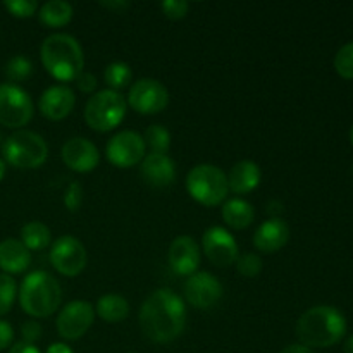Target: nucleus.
<instances>
[{"instance_id":"f257e3e1","label":"nucleus","mask_w":353,"mask_h":353,"mask_svg":"<svg viewBox=\"0 0 353 353\" xmlns=\"http://www.w3.org/2000/svg\"><path fill=\"white\" fill-rule=\"evenodd\" d=\"M186 326V303L169 288L155 290L140 309V327L154 343H171Z\"/></svg>"},{"instance_id":"f03ea898","label":"nucleus","mask_w":353,"mask_h":353,"mask_svg":"<svg viewBox=\"0 0 353 353\" xmlns=\"http://www.w3.org/2000/svg\"><path fill=\"white\" fill-rule=\"evenodd\" d=\"M296 338L307 348H327L340 343L347 334V319L338 309L317 305L296 321Z\"/></svg>"},{"instance_id":"7ed1b4c3","label":"nucleus","mask_w":353,"mask_h":353,"mask_svg":"<svg viewBox=\"0 0 353 353\" xmlns=\"http://www.w3.org/2000/svg\"><path fill=\"white\" fill-rule=\"evenodd\" d=\"M40 59L48 74L61 83L76 81L85 65L81 45L68 33H52L45 38L40 47Z\"/></svg>"},{"instance_id":"20e7f679","label":"nucleus","mask_w":353,"mask_h":353,"mask_svg":"<svg viewBox=\"0 0 353 353\" xmlns=\"http://www.w3.org/2000/svg\"><path fill=\"white\" fill-rule=\"evenodd\" d=\"M19 305L30 317H50L61 307L62 290L57 279L47 271H33L24 276L19 290Z\"/></svg>"},{"instance_id":"39448f33","label":"nucleus","mask_w":353,"mask_h":353,"mask_svg":"<svg viewBox=\"0 0 353 353\" xmlns=\"http://www.w3.org/2000/svg\"><path fill=\"white\" fill-rule=\"evenodd\" d=\"M6 164L16 169H38L47 162V141L30 130H17L2 145Z\"/></svg>"},{"instance_id":"423d86ee","label":"nucleus","mask_w":353,"mask_h":353,"mask_svg":"<svg viewBox=\"0 0 353 353\" xmlns=\"http://www.w3.org/2000/svg\"><path fill=\"white\" fill-rule=\"evenodd\" d=\"M186 192L203 207L219 205L230 193L226 172L212 164L195 165L186 176Z\"/></svg>"},{"instance_id":"0eeeda50","label":"nucleus","mask_w":353,"mask_h":353,"mask_svg":"<svg viewBox=\"0 0 353 353\" xmlns=\"http://www.w3.org/2000/svg\"><path fill=\"white\" fill-rule=\"evenodd\" d=\"M128 102L119 92L114 90H100L93 93L85 105V121L88 128L97 133L112 131L123 123L126 116Z\"/></svg>"},{"instance_id":"6e6552de","label":"nucleus","mask_w":353,"mask_h":353,"mask_svg":"<svg viewBox=\"0 0 353 353\" xmlns=\"http://www.w3.org/2000/svg\"><path fill=\"white\" fill-rule=\"evenodd\" d=\"M33 100L26 90L12 83L0 85V124L19 130L33 119Z\"/></svg>"},{"instance_id":"1a4fd4ad","label":"nucleus","mask_w":353,"mask_h":353,"mask_svg":"<svg viewBox=\"0 0 353 353\" xmlns=\"http://www.w3.org/2000/svg\"><path fill=\"white\" fill-rule=\"evenodd\" d=\"M105 155L110 164L121 169H130L141 164L147 155L143 134L131 130L119 131L107 141Z\"/></svg>"},{"instance_id":"9d476101","label":"nucleus","mask_w":353,"mask_h":353,"mask_svg":"<svg viewBox=\"0 0 353 353\" xmlns=\"http://www.w3.org/2000/svg\"><path fill=\"white\" fill-rule=\"evenodd\" d=\"M126 102L141 116H154L169 105V92L159 79L141 78L130 86Z\"/></svg>"},{"instance_id":"9b49d317","label":"nucleus","mask_w":353,"mask_h":353,"mask_svg":"<svg viewBox=\"0 0 353 353\" xmlns=\"http://www.w3.org/2000/svg\"><path fill=\"white\" fill-rule=\"evenodd\" d=\"M86 248L78 238L71 234L57 238L50 248V262L59 274L65 278H76L86 268Z\"/></svg>"},{"instance_id":"f8f14e48","label":"nucleus","mask_w":353,"mask_h":353,"mask_svg":"<svg viewBox=\"0 0 353 353\" xmlns=\"http://www.w3.org/2000/svg\"><path fill=\"white\" fill-rule=\"evenodd\" d=\"M95 321V309L86 300H72L57 316V331L64 340H79Z\"/></svg>"},{"instance_id":"ddd939ff","label":"nucleus","mask_w":353,"mask_h":353,"mask_svg":"<svg viewBox=\"0 0 353 353\" xmlns=\"http://www.w3.org/2000/svg\"><path fill=\"white\" fill-rule=\"evenodd\" d=\"M202 248L210 264L217 265V268H230V265L236 264L238 257H240L234 236L226 228L221 226H212L203 233Z\"/></svg>"},{"instance_id":"4468645a","label":"nucleus","mask_w":353,"mask_h":353,"mask_svg":"<svg viewBox=\"0 0 353 353\" xmlns=\"http://www.w3.org/2000/svg\"><path fill=\"white\" fill-rule=\"evenodd\" d=\"M185 299L195 309H210L223 299V285L210 272L196 271L186 279Z\"/></svg>"},{"instance_id":"2eb2a0df","label":"nucleus","mask_w":353,"mask_h":353,"mask_svg":"<svg viewBox=\"0 0 353 353\" xmlns=\"http://www.w3.org/2000/svg\"><path fill=\"white\" fill-rule=\"evenodd\" d=\"M62 162L74 172H90L99 165L100 152L93 141L83 137H72L62 145Z\"/></svg>"},{"instance_id":"dca6fc26","label":"nucleus","mask_w":353,"mask_h":353,"mask_svg":"<svg viewBox=\"0 0 353 353\" xmlns=\"http://www.w3.org/2000/svg\"><path fill=\"white\" fill-rule=\"evenodd\" d=\"M202 250L192 236H178L169 247V265L178 276H192L199 271Z\"/></svg>"},{"instance_id":"f3484780","label":"nucleus","mask_w":353,"mask_h":353,"mask_svg":"<svg viewBox=\"0 0 353 353\" xmlns=\"http://www.w3.org/2000/svg\"><path fill=\"white\" fill-rule=\"evenodd\" d=\"M76 105V95L68 85L48 86L40 97L38 109L48 121H62L72 112Z\"/></svg>"},{"instance_id":"a211bd4d","label":"nucleus","mask_w":353,"mask_h":353,"mask_svg":"<svg viewBox=\"0 0 353 353\" xmlns=\"http://www.w3.org/2000/svg\"><path fill=\"white\" fill-rule=\"evenodd\" d=\"M141 178L154 188H165L176 179L174 161L168 154H148L140 165Z\"/></svg>"},{"instance_id":"6ab92c4d","label":"nucleus","mask_w":353,"mask_h":353,"mask_svg":"<svg viewBox=\"0 0 353 353\" xmlns=\"http://www.w3.org/2000/svg\"><path fill=\"white\" fill-rule=\"evenodd\" d=\"M290 240V228L281 217H271V219L264 221L261 226L257 228L254 234V247L259 252H265V254H272L278 252L288 243Z\"/></svg>"},{"instance_id":"aec40b11","label":"nucleus","mask_w":353,"mask_h":353,"mask_svg":"<svg viewBox=\"0 0 353 353\" xmlns=\"http://www.w3.org/2000/svg\"><path fill=\"white\" fill-rule=\"evenodd\" d=\"M226 176L231 192L236 195H248L261 185L262 172L257 162L245 159V161L236 162Z\"/></svg>"},{"instance_id":"412c9836","label":"nucleus","mask_w":353,"mask_h":353,"mask_svg":"<svg viewBox=\"0 0 353 353\" xmlns=\"http://www.w3.org/2000/svg\"><path fill=\"white\" fill-rule=\"evenodd\" d=\"M31 264V252L16 238L0 241V269L3 274H21Z\"/></svg>"},{"instance_id":"4be33fe9","label":"nucleus","mask_w":353,"mask_h":353,"mask_svg":"<svg viewBox=\"0 0 353 353\" xmlns=\"http://www.w3.org/2000/svg\"><path fill=\"white\" fill-rule=\"evenodd\" d=\"M255 210L252 207L250 202H247L245 199H231L228 202H224L223 205V219L231 230H245V228L250 226L254 223Z\"/></svg>"},{"instance_id":"5701e85b","label":"nucleus","mask_w":353,"mask_h":353,"mask_svg":"<svg viewBox=\"0 0 353 353\" xmlns=\"http://www.w3.org/2000/svg\"><path fill=\"white\" fill-rule=\"evenodd\" d=\"M95 314L105 323H121L130 316V303L124 296L109 293V295L100 296L95 307Z\"/></svg>"},{"instance_id":"b1692460","label":"nucleus","mask_w":353,"mask_h":353,"mask_svg":"<svg viewBox=\"0 0 353 353\" xmlns=\"http://www.w3.org/2000/svg\"><path fill=\"white\" fill-rule=\"evenodd\" d=\"M72 6L65 0H48L38 9V19L48 28H62L71 23Z\"/></svg>"},{"instance_id":"393cba45","label":"nucleus","mask_w":353,"mask_h":353,"mask_svg":"<svg viewBox=\"0 0 353 353\" xmlns=\"http://www.w3.org/2000/svg\"><path fill=\"white\" fill-rule=\"evenodd\" d=\"M21 241L30 252H40L50 245L52 233L48 226H45L40 221H30L21 228Z\"/></svg>"},{"instance_id":"a878e982","label":"nucleus","mask_w":353,"mask_h":353,"mask_svg":"<svg viewBox=\"0 0 353 353\" xmlns=\"http://www.w3.org/2000/svg\"><path fill=\"white\" fill-rule=\"evenodd\" d=\"M103 79L109 85V90L119 92L130 85L131 79H133V71L126 62H112L103 71Z\"/></svg>"},{"instance_id":"bb28decb","label":"nucleus","mask_w":353,"mask_h":353,"mask_svg":"<svg viewBox=\"0 0 353 353\" xmlns=\"http://www.w3.org/2000/svg\"><path fill=\"white\" fill-rule=\"evenodd\" d=\"M145 145H148L152 154H168L171 148V133L168 128L161 126V124H152L145 130L143 134Z\"/></svg>"},{"instance_id":"cd10ccee","label":"nucleus","mask_w":353,"mask_h":353,"mask_svg":"<svg viewBox=\"0 0 353 353\" xmlns=\"http://www.w3.org/2000/svg\"><path fill=\"white\" fill-rule=\"evenodd\" d=\"M3 74L9 81H12V85L24 81V79L33 74V62L24 57V55H14L12 59L7 61L6 68H3Z\"/></svg>"},{"instance_id":"c85d7f7f","label":"nucleus","mask_w":353,"mask_h":353,"mask_svg":"<svg viewBox=\"0 0 353 353\" xmlns=\"http://www.w3.org/2000/svg\"><path fill=\"white\" fill-rule=\"evenodd\" d=\"M17 296V285L12 276L0 274V316L10 312Z\"/></svg>"},{"instance_id":"c756f323","label":"nucleus","mask_w":353,"mask_h":353,"mask_svg":"<svg viewBox=\"0 0 353 353\" xmlns=\"http://www.w3.org/2000/svg\"><path fill=\"white\" fill-rule=\"evenodd\" d=\"M334 69L345 79H353V41L343 45L334 55Z\"/></svg>"},{"instance_id":"7c9ffc66","label":"nucleus","mask_w":353,"mask_h":353,"mask_svg":"<svg viewBox=\"0 0 353 353\" xmlns=\"http://www.w3.org/2000/svg\"><path fill=\"white\" fill-rule=\"evenodd\" d=\"M236 269L245 278H255L262 271V259L257 254H245L238 257Z\"/></svg>"},{"instance_id":"2f4dec72","label":"nucleus","mask_w":353,"mask_h":353,"mask_svg":"<svg viewBox=\"0 0 353 353\" xmlns=\"http://www.w3.org/2000/svg\"><path fill=\"white\" fill-rule=\"evenodd\" d=\"M3 7L9 10V14H12L14 17H19V19H26V17L34 16L38 9V2L34 0H6Z\"/></svg>"},{"instance_id":"473e14b6","label":"nucleus","mask_w":353,"mask_h":353,"mask_svg":"<svg viewBox=\"0 0 353 353\" xmlns=\"http://www.w3.org/2000/svg\"><path fill=\"white\" fill-rule=\"evenodd\" d=\"M161 9L165 17L172 21H179L188 14L190 3L185 2V0H165V2L161 3Z\"/></svg>"},{"instance_id":"72a5a7b5","label":"nucleus","mask_w":353,"mask_h":353,"mask_svg":"<svg viewBox=\"0 0 353 353\" xmlns=\"http://www.w3.org/2000/svg\"><path fill=\"white\" fill-rule=\"evenodd\" d=\"M83 203V186L78 181H71L64 192V205L65 209L76 212Z\"/></svg>"},{"instance_id":"f704fd0d","label":"nucleus","mask_w":353,"mask_h":353,"mask_svg":"<svg viewBox=\"0 0 353 353\" xmlns=\"http://www.w3.org/2000/svg\"><path fill=\"white\" fill-rule=\"evenodd\" d=\"M21 334H23L24 343L34 345L41 338V326L37 321H28L21 326Z\"/></svg>"},{"instance_id":"c9c22d12","label":"nucleus","mask_w":353,"mask_h":353,"mask_svg":"<svg viewBox=\"0 0 353 353\" xmlns=\"http://www.w3.org/2000/svg\"><path fill=\"white\" fill-rule=\"evenodd\" d=\"M97 85H99V83H97V78L92 72L83 71L81 74L76 78V86H78L83 93H93L97 90Z\"/></svg>"},{"instance_id":"e433bc0d","label":"nucleus","mask_w":353,"mask_h":353,"mask_svg":"<svg viewBox=\"0 0 353 353\" xmlns=\"http://www.w3.org/2000/svg\"><path fill=\"white\" fill-rule=\"evenodd\" d=\"M14 340V330L7 321L0 319V352L10 347Z\"/></svg>"},{"instance_id":"4c0bfd02","label":"nucleus","mask_w":353,"mask_h":353,"mask_svg":"<svg viewBox=\"0 0 353 353\" xmlns=\"http://www.w3.org/2000/svg\"><path fill=\"white\" fill-rule=\"evenodd\" d=\"M9 353H41L40 350H38L34 345H30V343H24V341H19V343L12 345L10 347Z\"/></svg>"},{"instance_id":"58836bf2","label":"nucleus","mask_w":353,"mask_h":353,"mask_svg":"<svg viewBox=\"0 0 353 353\" xmlns=\"http://www.w3.org/2000/svg\"><path fill=\"white\" fill-rule=\"evenodd\" d=\"M102 7L121 14V12H124L128 7H130V2H126V0H117V2H102Z\"/></svg>"},{"instance_id":"ea45409f","label":"nucleus","mask_w":353,"mask_h":353,"mask_svg":"<svg viewBox=\"0 0 353 353\" xmlns=\"http://www.w3.org/2000/svg\"><path fill=\"white\" fill-rule=\"evenodd\" d=\"M47 353H74V352H72V348L69 347V345L61 343V341H59V343H52L50 347L47 348Z\"/></svg>"},{"instance_id":"a19ab883","label":"nucleus","mask_w":353,"mask_h":353,"mask_svg":"<svg viewBox=\"0 0 353 353\" xmlns=\"http://www.w3.org/2000/svg\"><path fill=\"white\" fill-rule=\"evenodd\" d=\"M279 353H316L312 348H307L303 345H290V347L283 348Z\"/></svg>"},{"instance_id":"79ce46f5","label":"nucleus","mask_w":353,"mask_h":353,"mask_svg":"<svg viewBox=\"0 0 353 353\" xmlns=\"http://www.w3.org/2000/svg\"><path fill=\"white\" fill-rule=\"evenodd\" d=\"M343 353H353V334L345 341V347H343Z\"/></svg>"},{"instance_id":"37998d69","label":"nucleus","mask_w":353,"mask_h":353,"mask_svg":"<svg viewBox=\"0 0 353 353\" xmlns=\"http://www.w3.org/2000/svg\"><path fill=\"white\" fill-rule=\"evenodd\" d=\"M6 171H7L6 161H2V159H0V181H2L3 176H6Z\"/></svg>"},{"instance_id":"c03bdc74","label":"nucleus","mask_w":353,"mask_h":353,"mask_svg":"<svg viewBox=\"0 0 353 353\" xmlns=\"http://www.w3.org/2000/svg\"><path fill=\"white\" fill-rule=\"evenodd\" d=\"M350 141H352V145H353V126H352V130H350Z\"/></svg>"},{"instance_id":"a18cd8bd","label":"nucleus","mask_w":353,"mask_h":353,"mask_svg":"<svg viewBox=\"0 0 353 353\" xmlns=\"http://www.w3.org/2000/svg\"><path fill=\"white\" fill-rule=\"evenodd\" d=\"M0 138H2V137H0Z\"/></svg>"}]
</instances>
